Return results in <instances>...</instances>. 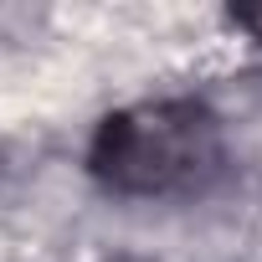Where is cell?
Here are the masks:
<instances>
[{"mask_svg":"<svg viewBox=\"0 0 262 262\" xmlns=\"http://www.w3.org/2000/svg\"><path fill=\"white\" fill-rule=\"evenodd\" d=\"M226 170V128L201 98H144L113 108L88 144V175L108 195H201Z\"/></svg>","mask_w":262,"mask_h":262,"instance_id":"obj_1","label":"cell"},{"mask_svg":"<svg viewBox=\"0 0 262 262\" xmlns=\"http://www.w3.org/2000/svg\"><path fill=\"white\" fill-rule=\"evenodd\" d=\"M226 21H231V26H242L252 41H262V6H236Z\"/></svg>","mask_w":262,"mask_h":262,"instance_id":"obj_2","label":"cell"}]
</instances>
